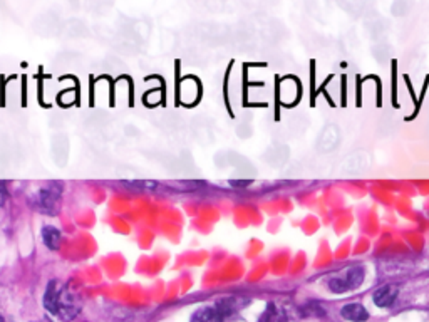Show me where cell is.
<instances>
[{
  "label": "cell",
  "instance_id": "1",
  "mask_svg": "<svg viewBox=\"0 0 429 322\" xmlns=\"http://www.w3.org/2000/svg\"><path fill=\"white\" fill-rule=\"evenodd\" d=\"M44 308L59 321L69 322L79 314L80 301L67 283L51 281L44 294Z\"/></svg>",
  "mask_w": 429,
  "mask_h": 322
},
{
  "label": "cell",
  "instance_id": "2",
  "mask_svg": "<svg viewBox=\"0 0 429 322\" xmlns=\"http://www.w3.org/2000/svg\"><path fill=\"white\" fill-rule=\"evenodd\" d=\"M364 277H366L364 267H349L344 272H340V274L329 279L327 286L332 292L344 294L349 292V290L358 289V287L364 282Z\"/></svg>",
  "mask_w": 429,
  "mask_h": 322
},
{
  "label": "cell",
  "instance_id": "3",
  "mask_svg": "<svg viewBox=\"0 0 429 322\" xmlns=\"http://www.w3.org/2000/svg\"><path fill=\"white\" fill-rule=\"evenodd\" d=\"M232 312L233 305H230L228 301H223L221 304L213 305V308L200 309L195 314L191 322H223Z\"/></svg>",
  "mask_w": 429,
  "mask_h": 322
},
{
  "label": "cell",
  "instance_id": "4",
  "mask_svg": "<svg viewBox=\"0 0 429 322\" xmlns=\"http://www.w3.org/2000/svg\"><path fill=\"white\" fill-rule=\"evenodd\" d=\"M59 198H60V190L57 186L41 188L36 195V205H37V208L42 210L44 213L52 215V213H56Z\"/></svg>",
  "mask_w": 429,
  "mask_h": 322
},
{
  "label": "cell",
  "instance_id": "5",
  "mask_svg": "<svg viewBox=\"0 0 429 322\" xmlns=\"http://www.w3.org/2000/svg\"><path fill=\"white\" fill-rule=\"evenodd\" d=\"M397 294H399V290H397L396 286L381 287L379 290H375L374 304L377 305V308H389V305H393L394 302H396Z\"/></svg>",
  "mask_w": 429,
  "mask_h": 322
},
{
  "label": "cell",
  "instance_id": "6",
  "mask_svg": "<svg viewBox=\"0 0 429 322\" xmlns=\"http://www.w3.org/2000/svg\"><path fill=\"white\" fill-rule=\"evenodd\" d=\"M342 317L351 322H366L369 319V312L362 304H347L342 309Z\"/></svg>",
  "mask_w": 429,
  "mask_h": 322
},
{
  "label": "cell",
  "instance_id": "7",
  "mask_svg": "<svg viewBox=\"0 0 429 322\" xmlns=\"http://www.w3.org/2000/svg\"><path fill=\"white\" fill-rule=\"evenodd\" d=\"M337 141H339V129L334 128V126H329V128L322 133L319 140V149H322V151H331V149L336 148Z\"/></svg>",
  "mask_w": 429,
  "mask_h": 322
},
{
  "label": "cell",
  "instance_id": "8",
  "mask_svg": "<svg viewBox=\"0 0 429 322\" xmlns=\"http://www.w3.org/2000/svg\"><path fill=\"white\" fill-rule=\"evenodd\" d=\"M42 240H44L45 247L51 248V250H57L60 247V242H63V235L56 227H44L42 228Z\"/></svg>",
  "mask_w": 429,
  "mask_h": 322
},
{
  "label": "cell",
  "instance_id": "9",
  "mask_svg": "<svg viewBox=\"0 0 429 322\" xmlns=\"http://www.w3.org/2000/svg\"><path fill=\"white\" fill-rule=\"evenodd\" d=\"M278 319V309L274 304H268L265 312L260 317V322H275Z\"/></svg>",
  "mask_w": 429,
  "mask_h": 322
},
{
  "label": "cell",
  "instance_id": "10",
  "mask_svg": "<svg viewBox=\"0 0 429 322\" xmlns=\"http://www.w3.org/2000/svg\"><path fill=\"white\" fill-rule=\"evenodd\" d=\"M3 200H6V188L0 183V205H2Z\"/></svg>",
  "mask_w": 429,
  "mask_h": 322
},
{
  "label": "cell",
  "instance_id": "11",
  "mask_svg": "<svg viewBox=\"0 0 429 322\" xmlns=\"http://www.w3.org/2000/svg\"><path fill=\"white\" fill-rule=\"evenodd\" d=\"M232 185H235V186H247V185H250V182H232Z\"/></svg>",
  "mask_w": 429,
  "mask_h": 322
},
{
  "label": "cell",
  "instance_id": "12",
  "mask_svg": "<svg viewBox=\"0 0 429 322\" xmlns=\"http://www.w3.org/2000/svg\"><path fill=\"white\" fill-rule=\"evenodd\" d=\"M0 322H3V317H2V316H0Z\"/></svg>",
  "mask_w": 429,
  "mask_h": 322
}]
</instances>
